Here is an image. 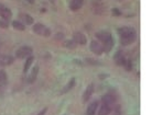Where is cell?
<instances>
[{"instance_id":"ba28073f","label":"cell","mask_w":152,"mask_h":115,"mask_svg":"<svg viewBox=\"0 0 152 115\" xmlns=\"http://www.w3.org/2000/svg\"><path fill=\"white\" fill-rule=\"evenodd\" d=\"M19 18H20V20L23 22L24 25H29L33 23V18L30 16V14H28V13H20Z\"/></svg>"},{"instance_id":"52a82bcc","label":"cell","mask_w":152,"mask_h":115,"mask_svg":"<svg viewBox=\"0 0 152 115\" xmlns=\"http://www.w3.org/2000/svg\"><path fill=\"white\" fill-rule=\"evenodd\" d=\"M73 41L75 42L76 44H80V45H85L86 44V36H85L83 33H80V32H76L74 34V40Z\"/></svg>"},{"instance_id":"44dd1931","label":"cell","mask_w":152,"mask_h":115,"mask_svg":"<svg viewBox=\"0 0 152 115\" xmlns=\"http://www.w3.org/2000/svg\"><path fill=\"white\" fill-rule=\"evenodd\" d=\"M65 46H66V47H70V48H74L76 46V43L74 41H67V42H65Z\"/></svg>"},{"instance_id":"603a6c76","label":"cell","mask_w":152,"mask_h":115,"mask_svg":"<svg viewBox=\"0 0 152 115\" xmlns=\"http://www.w3.org/2000/svg\"><path fill=\"white\" fill-rule=\"evenodd\" d=\"M7 26H8V22H7V21H1L0 20V28H7Z\"/></svg>"},{"instance_id":"5b68a950","label":"cell","mask_w":152,"mask_h":115,"mask_svg":"<svg viewBox=\"0 0 152 115\" xmlns=\"http://www.w3.org/2000/svg\"><path fill=\"white\" fill-rule=\"evenodd\" d=\"M90 49H92L93 53L97 54V55H101L104 53V46L100 42L98 41H93L90 43Z\"/></svg>"},{"instance_id":"ffe728a7","label":"cell","mask_w":152,"mask_h":115,"mask_svg":"<svg viewBox=\"0 0 152 115\" xmlns=\"http://www.w3.org/2000/svg\"><path fill=\"white\" fill-rule=\"evenodd\" d=\"M116 60H117V64H118V65H125V62H126V60H125V58H123V56L121 54H117Z\"/></svg>"},{"instance_id":"2e32d148","label":"cell","mask_w":152,"mask_h":115,"mask_svg":"<svg viewBox=\"0 0 152 115\" xmlns=\"http://www.w3.org/2000/svg\"><path fill=\"white\" fill-rule=\"evenodd\" d=\"M34 60V58L32 57V56H29V58L27 59V62H25L24 64V67H23V72H28L29 71V68H30V66L32 65V62Z\"/></svg>"},{"instance_id":"3957f363","label":"cell","mask_w":152,"mask_h":115,"mask_svg":"<svg viewBox=\"0 0 152 115\" xmlns=\"http://www.w3.org/2000/svg\"><path fill=\"white\" fill-rule=\"evenodd\" d=\"M33 31L34 33H37L38 35H41V36H50L51 35V31L47 29L45 25L41 24V23H37V24L33 25Z\"/></svg>"},{"instance_id":"9a60e30c","label":"cell","mask_w":152,"mask_h":115,"mask_svg":"<svg viewBox=\"0 0 152 115\" xmlns=\"http://www.w3.org/2000/svg\"><path fill=\"white\" fill-rule=\"evenodd\" d=\"M38 72H39V67L38 66H35L33 69H32V72H31V75L29 76V80L28 81L31 83V82H33L35 79H37V76H38Z\"/></svg>"},{"instance_id":"4fadbf2b","label":"cell","mask_w":152,"mask_h":115,"mask_svg":"<svg viewBox=\"0 0 152 115\" xmlns=\"http://www.w3.org/2000/svg\"><path fill=\"white\" fill-rule=\"evenodd\" d=\"M12 62H13V58L11 57V56H8V55H6V56H0V65L7 66V65L12 64Z\"/></svg>"},{"instance_id":"d4e9b609","label":"cell","mask_w":152,"mask_h":115,"mask_svg":"<svg viewBox=\"0 0 152 115\" xmlns=\"http://www.w3.org/2000/svg\"><path fill=\"white\" fill-rule=\"evenodd\" d=\"M113 13H115V14H119V11L117 9H114V10H113Z\"/></svg>"},{"instance_id":"6da1fadb","label":"cell","mask_w":152,"mask_h":115,"mask_svg":"<svg viewBox=\"0 0 152 115\" xmlns=\"http://www.w3.org/2000/svg\"><path fill=\"white\" fill-rule=\"evenodd\" d=\"M118 33L120 35V42L123 45H129L133 43L136 40V31L130 26H123L118 30Z\"/></svg>"},{"instance_id":"9c48e42d","label":"cell","mask_w":152,"mask_h":115,"mask_svg":"<svg viewBox=\"0 0 152 115\" xmlns=\"http://www.w3.org/2000/svg\"><path fill=\"white\" fill-rule=\"evenodd\" d=\"M93 91H94V86L93 84H89V86L86 88L84 94H83V101H84V102H87V101H88L89 98L93 94Z\"/></svg>"},{"instance_id":"5bb4252c","label":"cell","mask_w":152,"mask_h":115,"mask_svg":"<svg viewBox=\"0 0 152 115\" xmlns=\"http://www.w3.org/2000/svg\"><path fill=\"white\" fill-rule=\"evenodd\" d=\"M116 101V98L114 95L111 94H106L103 97V103H106V104H109V105H113Z\"/></svg>"},{"instance_id":"7402d4cb","label":"cell","mask_w":152,"mask_h":115,"mask_svg":"<svg viewBox=\"0 0 152 115\" xmlns=\"http://www.w3.org/2000/svg\"><path fill=\"white\" fill-rule=\"evenodd\" d=\"M125 65H126V68H127V70H128V71H129V70H131V68H132V65H131V60H126Z\"/></svg>"},{"instance_id":"30bf717a","label":"cell","mask_w":152,"mask_h":115,"mask_svg":"<svg viewBox=\"0 0 152 115\" xmlns=\"http://www.w3.org/2000/svg\"><path fill=\"white\" fill-rule=\"evenodd\" d=\"M83 0H71V4H70V7L72 9L73 11H77V10H80L82 8V6H83Z\"/></svg>"},{"instance_id":"e0dca14e","label":"cell","mask_w":152,"mask_h":115,"mask_svg":"<svg viewBox=\"0 0 152 115\" xmlns=\"http://www.w3.org/2000/svg\"><path fill=\"white\" fill-rule=\"evenodd\" d=\"M12 26L16 30H19V31H23V30L25 29V25L23 24L22 22H20V21H13Z\"/></svg>"},{"instance_id":"cb8c5ba5","label":"cell","mask_w":152,"mask_h":115,"mask_svg":"<svg viewBox=\"0 0 152 115\" xmlns=\"http://www.w3.org/2000/svg\"><path fill=\"white\" fill-rule=\"evenodd\" d=\"M47 107H45V109H43L42 111L40 112V113H39L38 115H45V113H47Z\"/></svg>"},{"instance_id":"484cf974","label":"cell","mask_w":152,"mask_h":115,"mask_svg":"<svg viewBox=\"0 0 152 115\" xmlns=\"http://www.w3.org/2000/svg\"><path fill=\"white\" fill-rule=\"evenodd\" d=\"M25 1H28L29 4H34V1H35V0H25Z\"/></svg>"},{"instance_id":"8fae6325","label":"cell","mask_w":152,"mask_h":115,"mask_svg":"<svg viewBox=\"0 0 152 115\" xmlns=\"http://www.w3.org/2000/svg\"><path fill=\"white\" fill-rule=\"evenodd\" d=\"M98 109V102L97 101H94L88 107H87V115H95L96 114V111H97Z\"/></svg>"},{"instance_id":"8992f818","label":"cell","mask_w":152,"mask_h":115,"mask_svg":"<svg viewBox=\"0 0 152 115\" xmlns=\"http://www.w3.org/2000/svg\"><path fill=\"white\" fill-rule=\"evenodd\" d=\"M0 16L2 18V20L9 21L11 18H12V12H11L10 9L6 8V7H4L2 4H0Z\"/></svg>"},{"instance_id":"7c38bea8","label":"cell","mask_w":152,"mask_h":115,"mask_svg":"<svg viewBox=\"0 0 152 115\" xmlns=\"http://www.w3.org/2000/svg\"><path fill=\"white\" fill-rule=\"evenodd\" d=\"M111 111V105L109 104H106V103H103L100 110H99V113L98 115H108Z\"/></svg>"},{"instance_id":"ac0fdd59","label":"cell","mask_w":152,"mask_h":115,"mask_svg":"<svg viewBox=\"0 0 152 115\" xmlns=\"http://www.w3.org/2000/svg\"><path fill=\"white\" fill-rule=\"evenodd\" d=\"M74 84H75V79L73 78V79H71V81L68 82L66 86L64 87V89H63V91H62V93H65V92L70 91L73 88V87H74Z\"/></svg>"},{"instance_id":"d6986e66","label":"cell","mask_w":152,"mask_h":115,"mask_svg":"<svg viewBox=\"0 0 152 115\" xmlns=\"http://www.w3.org/2000/svg\"><path fill=\"white\" fill-rule=\"evenodd\" d=\"M7 82V75L4 71L0 70V87H4Z\"/></svg>"},{"instance_id":"7a4b0ae2","label":"cell","mask_w":152,"mask_h":115,"mask_svg":"<svg viewBox=\"0 0 152 115\" xmlns=\"http://www.w3.org/2000/svg\"><path fill=\"white\" fill-rule=\"evenodd\" d=\"M96 36L101 42V44L104 46V50L105 52H109L111 46H113V37H111V34L109 32H106V31H101V32H98L96 34Z\"/></svg>"},{"instance_id":"277c9868","label":"cell","mask_w":152,"mask_h":115,"mask_svg":"<svg viewBox=\"0 0 152 115\" xmlns=\"http://www.w3.org/2000/svg\"><path fill=\"white\" fill-rule=\"evenodd\" d=\"M31 54H32V48L30 46H22L17 50L16 55L18 58H27L31 56Z\"/></svg>"}]
</instances>
